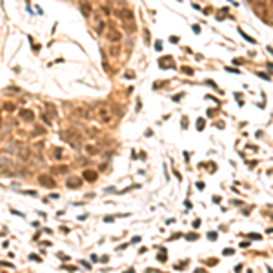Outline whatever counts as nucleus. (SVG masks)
<instances>
[{"instance_id":"obj_3","label":"nucleus","mask_w":273,"mask_h":273,"mask_svg":"<svg viewBox=\"0 0 273 273\" xmlns=\"http://www.w3.org/2000/svg\"><path fill=\"white\" fill-rule=\"evenodd\" d=\"M106 37H107V40H109V42H113V44H115V42H120V40H122V33H120L119 29H115V28H109V29H107V35H106Z\"/></svg>"},{"instance_id":"obj_2","label":"nucleus","mask_w":273,"mask_h":273,"mask_svg":"<svg viewBox=\"0 0 273 273\" xmlns=\"http://www.w3.org/2000/svg\"><path fill=\"white\" fill-rule=\"evenodd\" d=\"M98 119H100V122H104V124H109V122H111V119H113V113L109 111V107L102 106V107L98 109Z\"/></svg>"},{"instance_id":"obj_8","label":"nucleus","mask_w":273,"mask_h":273,"mask_svg":"<svg viewBox=\"0 0 273 273\" xmlns=\"http://www.w3.org/2000/svg\"><path fill=\"white\" fill-rule=\"evenodd\" d=\"M82 186V182H80V178H69L67 180V188H80Z\"/></svg>"},{"instance_id":"obj_9","label":"nucleus","mask_w":273,"mask_h":273,"mask_svg":"<svg viewBox=\"0 0 273 273\" xmlns=\"http://www.w3.org/2000/svg\"><path fill=\"white\" fill-rule=\"evenodd\" d=\"M46 111H48V113H49V115H51V117H57V115H58V113H57V109H55V106H53V104H46Z\"/></svg>"},{"instance_id":"obj_11","label":"nucleus","mask_w":273,"mask_h":273,"mask_svg":"<svg viewBox=\"0 0 273 273\" xmlns=\"http://www.w3.org/2000/svg\"><path fill=\"white\" fill-rule=\"evenodd\" d=\"M82 13H84L86 16H89V15H91V7H89V4H86V2L82 4Z\"/></svg>"},{"instance_id":"obj_22","label":"nucleus","mask_w":273,"mask_h":273,"mask_svg":"<svg viewBox=\"0 0 273 273\" xmlns=\"http://www.w3.org/2000/svg\"><path fill=\"white\" fill-rule=\"evenodd\" d=\"M0 128H2V120H0Z\"/></svg>"},{"instance_id":"obj_17","label":"nucleus","mask_w":273,"mask_h":273,"mask_svg":"<svg viewBox=\"0 0 273 273\" xmlns=\"http://www.w3.org/2000/svg\"><path fill=\"white\" fill-rule=\"evenodd\" d=\"M224 255H233V249H230V248L224 249Z\"/></svg>"},{"instance_id":"obj_7","label":"nucleus","mask_w":273,"mask_h":273,"mask_svg":"<svg viewBox=\"0 0 273 273\" xmlns=\"http://www.w3.org/2000/svg\"><path fill=\"white\" fill-rule=\"evenodd\" d=\"M97 177H98L97 171H91V169H86V171H84V178H86L87 182H95Z\"/></svg>"},{"instance_id":"obj_13","label":"nucleus","mask_w":273,"mask_h":273,"mask_svg":"<svg viewBox=\"0 0 273 273\" xmlns=\"http://www.w3.org/2000/svg\"><path fill=\"white\" fill-rule=\"evenodd\" d=\"M86 153H89V155H95V153H97V148H93V146H87V148H86Z\"/></svg>"},{"instance_id":"obj_4","label":"nucleus","mask_w":273,"mask_h":273,"mask_svg":"<svg viewBox=\"0 0 273 273\" xmlns=\"http://www.w3.org/2000/svg\"><path fill=\"white\" fill-rule=\"evenodd\" d=\"M75 115L80 119H91V109L87 106H78V107H75Z\"/></svg>"},{"instance_id":"obj_6","label":"nucleus","mask_w":273,"mask_h":273,"mask_svg":"<svg viewBox=\"0 0 273 273\" xmlns=\"http://www.w3.org/2000/svg\"><path fill=\"white\" fill-rule=\"evenodd\" d=\"M18 117H20V120H26V122H31V120L35 119V115H33L31 109H20V111H18Z\"/></svg>"},{"instance_id":"obj_18","label":"nucleus","mask_w":273,"mask_h":273,"mask_svg":"<svg viewBox=\"0 0 273 273\" xmlns=\"http://www.w3.org/2000/svg\"><path fill=\"white\" fill-rule=\"evenodd\" d=\"M208 237H210V240H215V237H217V233H215V231H211V233H210Z\"/></svg>"},{"instance_id":"obj_15","label":"nucleus","mask_w":273,"mask_h":273,"mask_svg":"<svg viewBox=\"0 0 273 273\" xmlns=\"http://www.w3.org/2000/svg\"><path fill=\"white\" fill-rule=\"evenodd\" d=\"M155 49L160 51V49H162V42H155Z\"/></svg>"},{"instance_id":"obj_10","label":"nucleus","mask_w":273,"mask_h":273,"mask_svg":"<svg viewBox=\"0 0 273 273\" xmlns=\"http://www.w3.org/2000/svg\"><path fill=\"white\" fill-rule=\"evenodd\" d=\"M53 171H55V173H58V175H60V173H67V166H55V168H53Z\"/></svg>"},{"instance_id":"obj_19","label":"nucleus","mask_w":273,"mask_h":273,"mask_svg":"<svg viewBox=\"0 0 273 273\" xmlns=\"http://www.w3.org/2000/svg\"><path fill=\"white\" fill-rule=\"evenodd\" d=\"M188 240H197V235H195V233H191V235H188Z\"/></svg>"},{"instance_id":"obj_20","label":"nucleus","mask_w":273,"mask_h":273,"mask_svg":"<svg viewBox=\"0 0 273 273\" xmlns=\"http://www.w3.org/2000/svg\"><path fill=\"white\" fill-rule=\"evenodd\" d=\"M249 237H251V239H257V240L260 239V235H257V233H249Z\"/></svg>"},{"instance_id":"obj_16","label":"nucleus","mask_w":273,"mask_h":273,"mask_svg":"<svg viewBox=\"0 0 273 273\" xmlns=\"http://www.w3.org/2000/svg\"><path fill=\"white\" fill-rule=\"evenodd\" d=\"M42 120H44L46 124H51V122H49V119H48V115H44V113H42Z\"/></svg>"},{"instance_id":"obj_1","label":"nucleus","mask_w":273,"mask_h":273,"mask_svg":"<svg viewBox=\"0 0 273 273\" xmlns=\"http://www.w3.org/2000/svg\"><path fill=\"white\" fill-rule=\"evenodd\" d=\"M64 139L69 140V144H71L73 148H78V144H80V135H78L77 131H66V133H64Z\"/></svg>"},{"instance_id":"obj_14","label":"nucleus","mask_w":273,"mask_h":273,"mask_svg":"<svg viewBox=\"0 0 273 273\" xmlns=\"http://www.w3.org/2000/svg\"><path fill=\"white\" fill-rule=\"evenodd\" d=\"M62 155H64V153H62V149H60V148H57V149H55V157H57V158H62Z\"/></svg>"},{"instance_id":"obj_5","label":"nucleus","mask_w":273,"mask_h":273,"mask_svg":"<svg viewBox=\"0 0 273 273\" xmlns=\"http://www.w3.org/2000/svg\"><path fill=\"white\" fill-rule=\"evenodd\" d=\"M38 180H40V184L46 186V188H55V186H57V182H55L53 177H49V175H40Z\"/></svg>"},{"instance_id":"obj_12","label":"nucleus","mask_w":273,"mask_h":273,"mask_svg":"<svg viewBox=\"0 0 273 273\" xmlns=\"http://www.w3.org/2000/svg\"><path fill=\"white\" fill-rule=\"evenodd\" d=\"M109 55H111V57H117V55H119V46H111V48H109Z\"/></svg>"},{"instance_id":"obj_21","label":"nucleus","mask_w":273,"mask_h":273,"mask_svg":"<svg viewBox=\"0 0 273 273\" xmlns=\"http://www.w3.org/2000/svg\"><path fill=\"white\" fill-rule=\"evenodd\" d=\"M259 77H262L264 80H269V77H268V75H264V73H259Z\"/></svg>"}]
</instances>
